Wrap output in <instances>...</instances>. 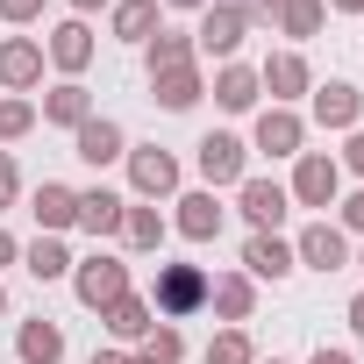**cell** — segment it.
I'll return each instance as SVG.
<instances>
[{"label": "cell", "mask_w": 364, "mask_h": 364, "mask_svg": "<svg viewBox=\"0 0 364 364\" xmlns=\"http://www.w3.org/2000/svg\"><path fill=\"white\" fill-rule=\"evenodd\" d=\"M122 215H129V200L122 193H107V186H86L79 193V229L100 243V236H122Z\"/></svg>", "instance_id": "23"}, {"label": "cell", "mask_w": 364, "mask_h": 364, "mask_svg": "<svg viewBox=\"0 0 364 364\" xmlns=\"http://www.w3.org/2000/svg\"><path fill=\"white\" fill-rule=\"evenodd\" d=\"M336 208H343V222H336V229H343V236H364V186H357L350 200H336Z\"/></svg>", "instance_id": "35"}, {"label": "cell", "mask_w": 364, "mask_h": 364, "mask_svg": "<svg viewBox=\"0 0 364 364\" xmlns=\"http://www.w3.org/2000/svg\"><path fill=\"white\" fill-rule=\"evenodd\" d=\"M72 157H79V164H93V171H107V164H122V157H129V129H122L114 114H93V122H79V129H72Z\"/></svg>", "instance_id": "9"}, {"label": "cell", "mask_w": 364, "mask_h": 364, "mask_svg": "<svg viewBox=\"0 0 364 364\" xmlns=\"http://www.w3.org/2000/svg\"><path fill=\"white\" fill-rule=\"evenodd\" d=\"M107 29H114L122 43H150V36L164 29V0H114V8H107Z\"/></svg>", "instance_id": "21"}, {"label": "cell", "mask_w": 364, "mask_h": 364, "mask_svg": "<svg viewBox=\"0 0 364 364\" xmlns=\"http://www.w3.org/2000/svg\"><path fill=\"white\" fill-rule=\"evenodd\" d=\"M0 264H22V243H15L8 229H0Z\"/></svg>", "instance_id": "40"}, {"label": "cell", "mask_w": 364, "mask_h": 364, "mask_svg": "<svg viewBox=\"0 0 364 364\" xmlns=\"http://www.w3.org/2000/svg\"><path fill=\"white\" fill-rule=\"evenodd\" d=\"M93 50H100V43H93V29H86L79 15H72V22H58V29H50V43H43V58H50L65 79H79V72L93 65Z\"/></svg>", "instance_id": "16"}, {"label": "cell", "mask_w": 364, "mask_h": 364, "mask_svg": "<svg viewBox=\"0 0 364 364\" xmlns=\"http://www.w3.org/2000/svg\"><path fill=\"white\" fill-rule=\"evenodd\" d=\"M307 114H314V129H364V93L350 86V79H328V86H314L307 93Z\"/></svg>", "instance_id": "12"}, {"label": "cell", "mask_w": 364, "mask_h": 364, "mask_svg": "<svg viewBox=\"0 0 364 364\" xmlns=\"http://www.w3.org/2000/svg\"><path fill=\"white\" fill-rule=\"evenodd\" d=\"M200 93H208L200 65H186V72H157V79H150V100H157V107H171V114H186V107H200Z\"/></svg>", "instance_id": "28"}, {"label": "cell", "mask_w": 364, "mask_h": 364, "mask_svg": "<svg viewBox=\"0 0 364 364\" xmlns=\"http://www.w3.org/2000/svg\"><path fill=\"white\" fill-rule=\"evenodd\" d=\"M343 321H350V336L364 343V293H350V307H343Z\"/></svg>", "instance_id": "38"}, {"label": "cell", "mask_w": 364, "mask_h": 364, "mask_svg": "<svg viewBox=\"0 0 364 364\" xmlns=\"http://www.w3.org/2000/svg\"><path fill=\"white\" fill-rule=\"evenodd\" d=\"M164 236H171V222H164L150 200H129V215H122V243H129V250H143V257H157V250H164Z\"/></svg>", "instance_id": "25"}, {"label": "cell", "mask_w": 364, "mask_h": 364, "mask_svg": "<svg viewBox=\"0 0 364 364\" xmlns=\"http://www.w3.org/2000/svg\"><path fill=\"white\" fill-rule=\"evenodd\" d=\"M43 8H50V0H0V22L29 29V22H43Z\"/></svg>", "instance_id": "33"}, {"label": "cell", "mask_w": 364, "mask_h": 364, "mask_svg": "<svg viewBox=\"0 0 364 364\" xmlns=\"http://www.w3.org/2000/svg\"><path fill=\"white\" fill-rule=\"evenodd\" d=\"M243 36H250V22H243L236 0H208L200 22H193V50H200V58H215V65H236Z\"/></svg>", "instance_id": "5"}, {"label": "cell", "mask_w": 364, "mask_h": 364, "mask_svg": "<svg viewBox=\"0 0 364 364\" xmlns=\"http://www.w3.org/2000/svg\"><path fill=\"white\" fill-rule=\"evenodd\" d=\"M72 8H79V22H86V15H100V8H114V0H72Z\"/></svg>", "instance_id": "43"}, {"label": "cell", "mask_w": 364, "mask_h": 364, "mask_svg": "<svg viewBox=\"0 0 364 364\" xmlns=\"http://www.w3.org/2000/svg\"><path fill=\"white\" fill-rule=\"evenodd\" d=\"M36 122H50V129H79V122H93V93H86L79 79H65V86H50V93H43Z\"/></svg>", "instance_id": "22"}, {"label": "cell", "mask_w": 364, "mask_h": 364, "mask_svg": "<svg viewBox=\"0 0 364 364\" xmlns=\"http://www.w3.org/2000/svg\"><path fill=\"white\" fill-rule=\"evenodd\" d=\"M22 200V171H15V150H0V208Z\"/></svg>", "instance_id": "34"}, {"label": "cell", "mask_w": 364, "mask_h": 364, "mask_svg": "<svg viewBox=\"0 0 364 364\" xmlns=\"http://www.w3.org/2000/svg\"><path fill=\"white\" fill-rule=\"evenodd\" d=\"M307 364H357V357H350V350H328V343H321V350H314Z\"/></svg>", "instance_id": "39"}, {"label": "cell", "mask_w": 364, "mask_h": 364, "mask_svg": "<svg viewBox=\"0 0 364 364\" xmlns=\"http://www.w3.org/2000/svg\"><path fill=\"white\" fill-rule=\"evenodd\" d=\"M350 264H357V272H364V250H357V257H350Z\"/></svg>", "instance_id": "48"}, {"label": "cell", "mask_w": 364, "mask_h": 364, "mask_svg": "<svg viewBox=\"0 0 364 364\" xmlns=\"http://www.w3.org/2000/svg\"><path fill=\"white\" fill-rule=\"evenodd\" d=\"M236 8H243V22H279L286 0H236Z\"/></svg>", "instance_id": "37"}, {"label": "cell", "mask_w": 364, "mask_h": 364, "mask_svg": "<svg viewBox=\"0 0 364 364\" xmlns=\"http://www.w3.org/2000/svg\"><path fill=\"white\" fill-rule=\"evenodd\" d=\"M193 171L208 178V193L243 186V178H250V143H243V136H229V129H215V136H200V143H193Z\"/></svg>", "instance_id": "4"}, {"label": "cell", "mask_w": 364, "mask_h": 364, "mask_svg": "<svg viewBox=\"0 0 364 364\" xmlns=\"http://www.w3.org/2000/svg\"><path fill=\"white\" fill-rule=\"evenodd\" d=\"M29 215H36V236H65V229H79V193L58 186V178H43L29 193Z\"/></svg>", "instance_id": "15"}, {"label": "cell", "mask_w": 364, "mask_h": 364, "mask_svg": "<svg viewBox=\"0 0 364 364\" xmlns=\"http://www.w3.org/2000/svg\"><path fill=\"white\" fill-rule=\"evenodd\" d=\"M100 321H107V336H114V350H136V343H143V336L157 328V307H150L143 293H122V300H114V307H107Z\"/></svg>", "instance_id": "18"}, {"label": "cell", "mask_w": 364, "mask_h": 364, "mask_svg": "<svg viewBox=\"0 0 364 364\" xmlns=\"http://www.w3.org/2000/svg\"><path fill=\"white\" fill-rule=\"evenodd\" d=\"M208 307H215L229 328H243V321L257 314V286H250L243 272H222V279H208Z\"/></svg>", "instance_id": "19"}, {"label": "cell", "mask_w": 364, "mask_h": 364, "mask_svg": "<svg viewBox=\"0 0 364 364\" xmlns=\"http://www.w3.org/2000/svg\"><path fill=\"white\" fill-rule=\"evenodd\" d=\"M293 272H300V257H293L286 236H250V243H243V279H250V286H279V279H293Z\"/></svg>", "instance_id": "13"}, {"label": "cell", "mask_w": 364, "mask_h": 364, "mask_svg": "<svg viewBox=\"0 0 364 364\" xmlns=\"http://www.w3.org/2000/svg\"><path fill=\"white\" fill-rule=\"evenodd\" d=\"M86 364H129V350H114V343H107V350H93Z\"/></svg>", "instance_id": "41"}, {"label": "cell", "mask_w": 364, "mask_h": 364, "mask_svg": "<svg viewBox=\"0 0 364 364\" xmlns=\"http://www.w3.org/2000/svg\"><path fill=\"white\" fill-rule=\"evenodd\" d=\"M150 307H157V321H186V314H200V307H208V272H200V264H157Z\"/></svg>", "instance_id": "1"}, {"label": "cell", "mask_w": 364, "mask_h": 364, "mask_svg": "<svg viewBox=\"0 0 364 364\" xmlns=\"http://www.w3.org/2000/svg\"><path fill=\"white\" fill-rule=\"evenodd\" d=\"M136 350H143V357H157V364H178V357H186V336H178V321H157Z\"/></svg>", "instance_id": "32"}, {"label": "cell", "mask_w": 364, "mask_h": 364, "mask_svg": "<svg viewBox=\"0 0 364 364\" xmlns=\"http://www.w3.org/2000/svg\"><path fill=\"white\" fill-rule=\"evenodd\" d=\"M171 208H178V215H171V229L186 236V243H215V236H222V200H215L208 186H200V193H178Z\"/></svg>", "instance_id": "17"}, {"label": "cell", "mask_w": 364, "mask_h": 364, "mask_svg": "<svg viewBox=\"0 0 364 364\" xmlns=\"http://www.w3.org/2000/svg\"><path fill=\"white\" fill-rule=\"evenodd\" d=\"M164 8H193V15H200V8H208V0H164Z\"/></svg>", "instance_id": "44"}, {"label": "cell", "mask_w": 364, "mask_h": 364, "mask_svg": "<svg viewBox=\"0 0 364 364\" xmlns=\"http://www.w3.org/2000/svg\"><path fill=\"white\" fill-rule=\"evenodd\" d=\"M293 208H314V215H328L336 200H343V164L328 157V150H300L293 157Z\"/></svg>", "instance_id": "3"}, {"label": "cell", "mask_w": 364, "mask_h": 364, "mask_svg": "<svg viewBox=\"0 0 364 364\" xmlns=\"http://www.w3.org/2000/svg\"><path fill=\"white\" fill-rule=\"evenodd\" d=\"M336 164H343V171H357V178H364V129H350V143H343V150H336Z\"/></svg>", "instance_id": "36"}, {"label": "cell", "mask_w": 364, "mask_h": 364, "mask_svg": "<svg viewBox=\"0 0 364 364\" xmlns=\"http://www.w3.org/2000/svg\"><path fill=\"white\" fill-rule=\"evenodd\" d=\"M293 257H300L307 272H350V236H343L328 215H314V222L293 236Z\"/></svg>", "instance_id": "10"}, {"label": "cell", "mask_w": 364, "mask_h": 364, "mask_svg": "<svg viewBox=\"0 0 364 364\" xmlns=\"http://www.w3.org/2000/svg\"><path fill=\"white\" fill-rule=\"evenodd\" d=\"M321 22H328V8H321V0H286V8H279V36H293V43L321 36Z\"/></svg>", "instance_id": "29"}, {"label": "cell", "mask_w": 364, "mask_h": 364, "mask_svg": "<svg viewBox=\"0 0 364 364\" xmlns=\"http://www.w3.org/2000/svg\"><path fill=\"white\" fill-rule=\"evenodd\" d=\"M15 357H22V364H65V328H58L50 314H29V321L15 328Z\"/></svg>", "instance_id": "20"}, {"label": "cell", "mask_w": 364, "mask_h": 364, "mask_svg": "<svg viewBox=\"0 0 364 364\" xmlns=\"http://www.w3.org/2000/svg\"><path fill=\"white\" fill-rule=\"evenodd\" d=\"M236 208H243L250 236H279V222L293 215V193L279 186V178H243V186H236Z\"/></svg>", "instance_id": "8"}, {"label": "cell", "mask_w": 364, "mask_h": 364, "mask_svg": "<svg viewBox=\"0 0 364 364\" xmlns=\"http://www.w3.org/2000/svg\"><path fill=\"white\" fill-rule=\"evenodd\" d=\"M257 364H286V357H257Z\"/></svg>", "instance_id": "47"}, {"label": "cell", "mask_w": 364, "mask_h": 364, "mask_svg": "<svg viewBox=\"0 0 364 364\" xmlns=\"http://www.w3.org/2000/svg\"><path fill=\"white\" fill-rule=\"evenodd\" d=\"M36 129V100L29 93H8V100H0V143H22Z\"/></svg>", "instance_id": "31"}, {"label": "cell", "mask_w": 364, "mask_h": 364, "mask_svg": "<svg viewBox=\"0 0 364 364\" xmlns=\"http://www.w3.org/2000/svg\"><path fill=\"white\" fill-rule=\"evenodd\" d=\"M72 250H65V236H36V243H22V272L36 279V286H50V279H72Z\"/></svg>", "instance_id": "26"}, {"label": "cell", "mask_w": 364, "mask_h": 364, "mask_svg": "<svg viewBox=\"0 0 364 364\" xmlns=\"http://www.w3.org/2000/svg\"><path fill=\"white\" fill-rule=\"evenodd\" d=\"M200 364H257V343H250V328H222V336L200 350Z\"/></svg>", "instance_id": "30"}, {"label": "cell", "mask_w": 364, "mask_h": 364, "mask_svg": "<svg viewBox=\"0 0 364 364\" xmlns=\"http://www.w3.org/2000/svg\"><path fill=\"white\" fill-rule=\"evenodd\" d=\"M250 150H264V157H300V150H307V114H300V107H257Z\"/></svg>", "instance_id": "7"}, {"label": "cell", "mask_w": 364, "mask_h": 364, "mask_svg": "<svg viewBox=\"0 0 364 364\" xmlns=\"http://www.w3.org/2000/svg\"><path fill=\"white\" fill-rule=\"evenodd\" d=\"M257 86L272 93V107H293V100H307V93H314V72H307V58H300V50H272V58L257 65Z\"/></svg>", "instance_id": "11"}, {"label": "cell", "mask_w": 364, "mask_h": 364, "mask_svg": "<svg viewBox=\"0 0 364 364\" xmlns=\"http://www.w3.org/2000/svg\"><path fill=\"white\" fill-rule=\"evenodd\" d=\"M43 43L36 36H8V43H0V86H8V93H36L43 86Z\"/></svg>", "instance_id": "14"}, {"label": "cell", "mask_w": 364, "mask_h": 364, "mask_svg": "<svg viewBox=\"0 0 364 364\" xmlns=\"http://www.w3.org/2000/svg\"><path fill=\"white\" fill-rule=\"evenodd\" d=\"M129 193L136 200H171L178 193V178H186V171H178V157L164 150V143H129Z\"/></svg>", "instance_id": "6"}, {"label": "cell", "mask_w": 364, "mask_h": 364, "mask_svg": "<svg viewBox=\"0 0 364 364\" xmlns=\"http://www.w3.org/2000/svg\"><path fill=\"white\" fill-rule=\"evenodd\" d=\"M208 93H215V107H229V114H250V107L264 100V86H257V72H250V65H222Z\"/></svg>", "instance_id": "24"}, {"label": "cell", "mask_w": 364, "mask_h": 364, "mask_svg": "<svg viewBox=\"0 0 364 364\" xmlns=\"http://www.w3.org/2000/svg\"><path fill=\"white\" fill-rule=\"evenodd\" d=\"M0 321H8V286H0Z\"/></svg>", "instance_id": "46"}, {"label": "cell", "mask_w": 364, "mask_h": 364, "mask_svg": "<svg viewBox=\"0 0 364 364\" xmlns=\"http://www.w3.org/2000/svg\"><path fill=\"white\" fill-rule=\"evenodd\" d=\"M143 65H150V79H157V72H186V65H200V50H193L186 29H157V36L143 43Z\"/></svg>", "instance_id": "27"}, {"label": "cell", "mask_w": 364, "mask_h": 364, "mask_svg": "<svg viewBox=\"0 0 364 364\" xmlns=\"http://www.w3.org/2000/svg\"><path fill=\"white\" fill-rule=\"evenodd\" d=\"M129 364H157V357H143V350H129Z\"/></svg>", "instance_id": "45"}, {"label": "cell", "mask_w": 364, "mask_h": 364, "mask_svg": "<svg viewBox=\"0 0 364 364\" xmlns=\"http://www.w3.org/2000/svg\"><path fill=\"white\" fill-rule=\"evenodd\" d=\"M328 15H364V0H321Z\"/></svg>", "instance_id": "42"}, {"label": "cell", "mask_w": 364, "mask_h": 364, "mask_svg": "<svg viewBox=\"0 0 364 364\" xmlns=\"http://www.w3.org/2000/svg\"><path fill=\"white\" fill-rule=\"evenodd\" d=\"M72 293H79V307H93V314H107L122 293H136L129 286V264L114 257V250H93V257H79L72 264Z\"/></svg>", "instance_id": "2"}]
</instances>
